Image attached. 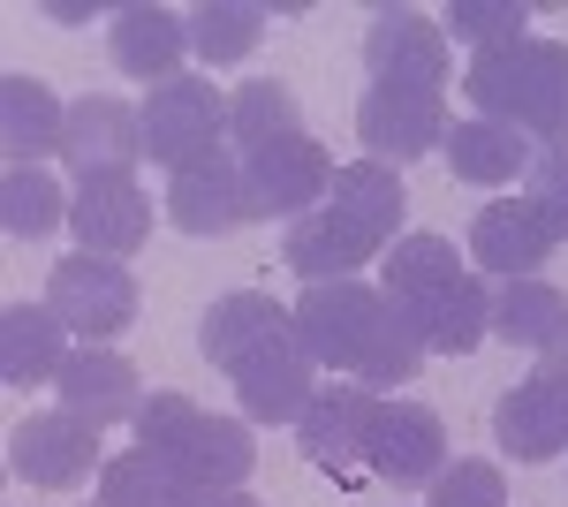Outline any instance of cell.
<instances>
[{
	"label": "cell",
	"mask_w": 568,
	"mask_h": 507,
	"mask_svg": "<svg viewBox=\"0 0 568 507\" xmlns=\"http://www.w3.org/2000/svg\"><path fill=\"white\" fill-rule=\"evenodd\" d=\"M409 212V190L387 160H349L334 168V190L326 205L288 220L281 235V257L288 273H304V288H326V281H356L379 251H394V227Z\"/></svg>",
	"instance_id": "6da1fadb"
},
{
	"label": "cell",
	"mask_w": 568,
	"mask_h": 507,
	"mask_svg": "<svg viewBox=\"0 0 568 507\" xmlns=\"http://www.w3.org/2000/svg\"><path fill=\"white\" fill-rule=\"evenodd\" d=\"M387 303L409 318V334L439 356H470L493 334V296L478 273H463V251L447 235H402L387 251Z\"/></svg>",
	"instance_id": "7a4b0ae2"
},
{
	"label": "cell",
	"mask_w": 568,
	"mask_h": 507,
	"mask_svg": "<svg viewBox=\"0 0 568 507\" xmlns=\"http://www.w3.org/2000/svg\"><path fill=\"white\" fill-rule=\"evenodd\" d=\"M463 91L478 107V122H500L516 136L561 144L568 136V45L561 39H508L493 53H470Z\"/></svg>",
	"instance_id": "3957f363"
},
{
	"label": "cell",
	"mask_w": 568,
	"mask_h": 507,
	"mask_svg": "<svg viewBox=\"0 0 568 507\" xmlns=\"http://www.w3.org/2000/svg\"><path fill=\"white\" fill-rule=\"evenodd\" d=\"M136 455H152V463H168L182 485H197V493H243V477L258 463V439H251V424L243 417H213V409H197L190 394H144V409H136Z\"/></svg>",
	"instance_id": "277c9868"
},
{
	"label": "cell",
	"mask_w": 568,
	"mask_h": 507,
	"mask_svg": "<svg viewBox=\"0 0 568 507\" xmlns=\"http://www.w3.org/2000/svg\"><path fill=\"white\" fill-rule=\"evenodd\" d=\"M288 318H296V348L311 356V372H349L356 379L379 326L394 318V303L372 281H326V288H304L288 303Z\"/></svg>",
	"instance_id": "5b68a950"
},
{
	"label": "cell",
	"mask_w": 568,
	"mask_h": 507,
	"mask_svg": "<svg viewBox=\"0 0 568 507\" xmlns=\"http://www.w3.org/2000/svg\"><path fill=\"white\" fill-rule=\"evenodd\" d=\"M45 311L69 334H84V348H106V334H130V318H136V273L122 257L77 251L45 273Z\"/></svg>",
	"instance_id": "8992f818"
},
{
	"label": "cell",
	"mask_w": 568,
	"mask_h": 507,
	"mask_svg": "<svg viewBox=\"0 0 568 507\" xmlns=\"http://www.w3.org/2000/svg\"><path fill=\"white\" fill-rule=\"evenodd\" d=\"M220 136H227V99L205 77H175L144 99V160H160L168 174L213 160Z\"/></svg>",
	"instance_id": "52a82bcc"
},
{
	"label": "cell",
	"mask_w": 568,
	"mask_h": 507,
	"mask_svg": "<svg viewBox=\"0 0 568 507\" xmlns=\"http://www.w3.org/2000/svg\"><path fill=\"white\" fill-rule=\"evenodd\" d=\"M197 348H205V364H213V372L243 379L251 364L296 348V318H288V303L258 296V288H235V296L205 303V318H197Z\"/></svg>",
	"instance_id": "ba28073f"
},
{
	"label": "cell",
	"mask_w": 568,
	"mask_h": 507,
	"mask_svg": "<svg viewBox=\"0 0 568 507\" xmlns=\"http://www.w3.org/2000/svg\"><path fill=\"white\" fill-rule=\"evenodd\" d=\"M8 469L23 477V485H39V493H69V485H84L99 477V432L84 417H69V409H39V417H23L8 432Z\"/></svg>",
	"instance_id": "9c48e42d"
},
{
	"label": "cell",
	"mask_w": 568,
	"mask_h": 507,
	"mask_svg": "<svg viewBox=\"0 0 568 507\" xmlns=\"http://www.w3.org/2000/svg\"><path fill=\"white\" fill-rule=\"evenodd\" d=\"M439 469H447V424L417 402H379L364 439V477H387L394 493H425Z\"/></svg>",
	"instance_id": "30bf717a"
},
{
	"label": "cell",
	"mask_w": 568,
	"mask_h": 507,
	"mask_svg": "<svg viewBox=\"0 0 568 507\" xmlns=\"http://www.w3.org/2000/svg\"><path fill=\"white\" fill-rule=\"evenodd\" d=\"M243 174H251V197H258V220L265 212H288V220H304V212L326 205V190H334V160H326V144L296 129V136H273L258 152H243Z\"/></svg>",
	"instance_id": "8fae6325"
},
{
	"label": "cell",
	"mask_w": 568,
	"mask_h": 507,
	"mask_svg": "<svg viewBox=\"0 0 568 507\" xmlns=\"http://www.w3.org/2000/svg\"><path fill=\"white\" fill-rule=\"evenodd\" d=\"M364 69H372V84L447 91V31L417 8H379L364 31Z\"/></svg>",
	"instance_id": "7c38bea8"
},
{
	"label": "cell",
	"mask_w": 568,
	"mask_h": 507,
	"mask_svg": "<svg viewBox=\"0 0 568 507\" xmlns=\"http://www.w3.org/2000/svg\"><path fill=\"white\" fill-rule=\"evenodd\" d=\"M168 220H175L182 235H235V227H251L258 220V197H251V174H243V160H227V152H213V160H197V168L168 174Z\"/></svg>",
	"instance_id": "4fadbf2b"
},
{
	"label": "cell",
	"mask_w": 568,
	"mask_h": 507,
	"mask_svg": "<svg viewBox=\"0 0 568 507\" xmlns=\"http://www.w3.org/2000/svg\"><path fill=\"white\" fill-rule=\"evenodd\" d=\"M372 417H379V394L364 379H342V386H318L296 417V447H304L318 469L334 477H364V439H372Z\"/></svg>",
	"instance_id": "5bb4252c"
},
{
	"label": "cell",
	"mask_w": 568,
	"mask_h": 507,
	"mask_svg": "<svg viewBox=\"0 0 568 507\" xmlns=\"http://www.w3.org/2000/svg\"><path fill=\"white\" fill-rule=\"evenodd\" d=\"M356 136L372 160H417V152H439L447 144V99L439 91H402V84H372L364 107H356Z\"/></svg>",
	"instance_id": "9a60e30c"
},
{
	"label": "cell",
	"mask_w": 568,
	"mask_h": 507,
	"mask_svg": "<svg viewBox=\"0 0 568 507\" xmlns=\"http://www.w3.org/2000/svg\"><path fill=\"white\" fill-rule=\"evenodd\" d=\"M69 227H77V243L91 257H122L144 251V235H152V197L136 190V174H99V182H77L69 190Z\"/></svg>",
	"instance_id": "2e32d148"
},
{
	"label": "cell",
	"mask_w": 568,
	"mask_h": 507,
	"mask_svg": "<svg viewBox=\"0 0 568 507\" xmlns=\"http://www.w3.org/2000/svg\"><path fill=\"white\" fill-rule=\"evenodd\" d=\"M554 251H561V235L538 220L530 197H493L470 220V257H478V273H500V288L508 281H538V265Z\"/></svg>",
	"instance_id": "e0dca14e"
},
{
	"label": "cell",
	"mask_w": 568,
	"mask_h": 507,
	"mask_svg": "<svg viewBox=\"0 0 568 507\" xmlns=\"http://www.w3.org/2000/svg\"><path fill=\"white\" fill-rule=\"evenodd\" d=\"M493 439H500L508 463H554V455H568V386L546 379V372L516 379L500 394V409H493Z\"/></svg>",
	"instance_id": "ac0fdd59"
},
{
	"label": "cell",
	"mask_w": 568,
	"mask_h": 507,
	"mask_svg": "<svg viewBox=\"0 0 568 507\" xmlns=\"http://www.w3.org/2000/svg\"><path fill=\"white\" fill-rule=\"evenodd\" d=\"M61 160H69V174H77V182H99V174H136V160H144V114H130L122 99H84V107H69Z\"/></svg>",
	"instance_id": "d6986e66"
},
{
	"label": "cell",
	"mask_w": 568,
	"mask_h": 507,
	"mask_svg": "<svg viewBox=\"0 0 568 507\" xmlns=\"http://www.w3.org/2000/svg\"><path fill=\"white\" fill-rule=\"evenodd\" d=\"M53 394H61V409L84 417L91 432H106V424H136V409H144L136 364H130V356H114V348H77V356L61 364Z\"/></svg>",
	"instance_id": "ffe728a7"
},
{
	"label": "cell",
	"mask_w": 568,
	"mask_h": 507,
	"mask_svg": "<svg viewBox=\"0 0 568 507\" xmlns=\"http://www.w3.org/2000/svg\"><path fill=\"white\" fill-rule=\"evenodd\" d=\"M182 53H190V23H182L175 8H114V31H106V61L136 77V84H175L182 77Z\"/></svg>",
	"instance_id": "44dd1931"
},
{
	"label": "cell",
	"mask_w": 568,
	"mask_h": 507,
	"mask_svg": "<svg viewBox=\"0 0 568 507\" xmlns=\"http://www.w3.org/2000/svg\"><path fill=\"white\" fill-rule=\"evenodd\" d=\"M69 356H77V348H69V326H61L45 303H8V311H0V386L31 394V386L61 379Z\"/></svg>",
	"instance_id": "7402d4cb"
},
{
	"label": "cell",
	"mask_w": 568,
	"mask_h": 507,
	"mask_svg": "<svg viewBox=\"0 0 568 507\" xmlns=\"http://www.w3.org/2000/svg\"><path fill=\"white\" fill-rule=\"evenodd\" d=\"M61 136H69V107L39 77H0V152H8V168H39L45 152H61Z\"/></svg>",
	"instance_id": "603a6c76"
},
{
	"label": "cell",
	"mask_w": 568,
	"mask_h": 507,
	"mask_svg": "<svg viewBox=\"0 0 568 507\" xmlns=\"http://www.w3.org/2000/svg\"><path fill=\"white\" fill-rule=\"evenodd\" d=\"M530 136L500 122H455L447 129V174H463V182H478V190H508L516 174H530Z\"/></svg>",
	"instance_id": "cb8c5ba5"
},
{
	"label": "cell",
	"mask_w": 568,
	"mask_h": 507,
	"mask_svg": "<svg viewBox=\"0 0 568 507\" xmlns=\"http://www.w3.org/2000/svg\"><path fill=\"white\" fill-rule=\"evenodd\" d=\"M311 394H318V379H311V356H304V348H288V356H265V364H251V372L235 379L243 424H296Z\"/></svg>",
	"instance_id": "d4e9b609"
},
{
	"label": "cell",
	"mask_w": 568,
	"mask_h": 507,
	"mask_svg": "<svg viewBox=\"0 0 568 507\" xmlns=\"http://www.w3.org/2000/svg\"><path fill=\"white\" fill-rule=\"evenodd\" d=\"M99 507H213V493H197V485H182L168 463H152V455H114V463L99 469Z\"/></svg>",
	"instance_id": "484cf974"
},
{
	"label": "cell",
	"mask_w": 568,
	"mask_h": 507,
	"mask_svg": "<svg viewBox=\"0 0 568 507\" xmlns=\"http://www.w3.org/2000/svg\"><path fill=\"white\" fill-rule=\"evenodd\" d=\"M182 23H190V53L205 69H227L265 39V8H251V0H197Z\"/></svg>",
	"instance_id": "4316f807"
},
{
	"label": "cell",
	"mask_w": 568,
	"mask_h": 507,
	"mask_svg": "<svg viewBox=\"0 0 568 507\" xmlns=\"http://www.w3.org/2000/svg\"><path fill=\"white\" fill-rule=\"evenodd\" d=\"M561 326H568V296L554 281H508L493 296V334L516 341V348H546Z\"/></svg>",
	"instance_id": "83f0119b"
},
{
	"label": "cell",
	"mask_w": 568,
	"mask_h": 507,
	"mask_svg": "<svg viewBox=\"0 0 568 507\" xmlns=\"http://www.w3.org/2000/svg\"><path fill=\"white\" fill-rule=\"evenodd\" d=\"M61 220H69V197H61V182L45 168H8L0 174V227H8L16 243H45Z\"/></svg>",
	"instance_id": "f1b7e54d"
},
{
	"label": "cell",
	"mask_w": 568,
	"mask_h": 507,
	"mask_svg": "<svg viewBox=\"0 0 568 507\" xmlns=\"http://www.w3.org/2000/svg\"><path fill=\"white\" fill-rule=\"evenodd\" d=\"M296 129H304V114H296V91L281 84V77H258V84L227 91V136L243 152H258L273 136H296Z\"/></svg>",
	"instance_id": "f546056e"
},
{
	"label": "cell",
	"mask_w": 568,
	"mask_h": 507,
	"mask_svg": "<svg viewBox=\"0 0 568 507\" xmlns=\"http://www.w3.org/2000/svg\"><path fill=\"white\" fill-rule=\"evenodd\" d=\"M524 23H530V8L524 0H447V39H463L470 53H493V45H508V39H524Z\"/></svg>",
	"instance_id": "4dcf8cb0"
},
{
	"label": "cell",
	"mask_w": 568,
	"mask_h": 507,
	"mask_svg": "<svg viewBox=\"0 0 568 507\" xmlns=\"http://www.w3.org/2000/svg\"><path fill=\"white\" fill-rule=\"evenodd\" d=\"M524 197L538 205V220H546V227L568 243V136H561V144H538V152H530Z\"/></svg>",
	"instance_id": "1f68e13d"
},
{
	"label": "cell",
	"mask_w": 568,
	"mask_h": 507,
	"mask_svg": "<svg viewBox=\"0 0 568 507\" xmlns=\"http://www.w3.org/2000/svg\"><path fill=\"white\" fill-rule=\"evenodd\" d=\"M417 364H425V341L409 334V318L394 311L387 326H379V341H372V356H364L356 379H364V386H409V379H417Z\"/></svg>",
	"instance_id": "d6a6232c"
},
{
	"label": "cell",
	"mask_w": 568,
	"mask_h": 507,
	"mask_svg": "<svg viewBox=\"0 0 568 507\" xmlns=\"http://www.w3.org/2000/svg\"><path fill=\"white\" fill-rule=\"evenodd\" d=\"M425 507H508V485L493 463H447L425 485Z\"/></svg>",
	"instance_id": "836d02e7"
},
{
	"label": "cell",
	"mask_w": 568,
	"mask_h": 507,
	"mask_svg": "<svg viewBox=\"0 0 568 507\" xmlns=\"http://www.w3.org/2000/svg\"><path fill=\"white\" fill-rule=\"evenodd\" d=\"M538 372H546V379H561L568 386V326L554 341H546V348H538Z\"/></svg>",
	"instance_id": "e575fe53"
},
{
	"label": "cell",
	"mask_w": 568,
	"mask_h": 507,
	"mask_svg": "<svg viewBox=\"0 0 568 507\" xmlns=\"http://www.w3.org/2000/svg\"><path fill=\"white\" fill-rule=\"evenodd\" d=\"M213 507H265V500H251V493H227V500H213Z\"/></svg>",
	"instance_id": "d590c367"
}]
</instances>
